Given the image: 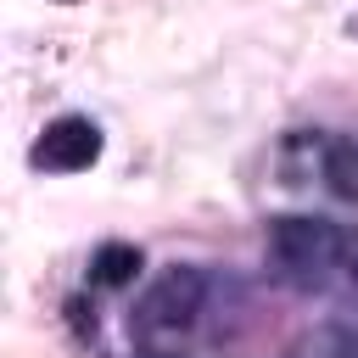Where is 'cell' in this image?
<instances>
[{
  "label": "cell",
  "instance_id": "3957f363",
  "mask_svg": "<svg viewBox=\"0 0 358 358\" xmlns=\"http://www.w3.org/2000/svg\"><path fill=\"white\" fill-rule=\"evenodd\" d=\"M95 157H101V129H95L90 117H78V112L45 123V134L34 140V162L50 168V173H78V168H90Z\"/></svg>",
  "mask_w": 358,
  "mask_h": 358
},
{
  "label": "cell",
  "instance_id": "5b68a950",
  "mask_svg": "<svg viewBox=\"0 0 358 358\" xmlns=\"http://www.w3.org/2000/svg\"><path fill=\"white\" fill-rule=\"evenodd\" d=\"M324 185L341 201H358V140H330L324 145Z\"/></svg>",
  "mask_w": 358,
  "mask_h": 358
},
{
  "label": "cell",
  "instance_id": "52a82bcc",
  "mask_svg": "<svg viewBox=\"0 0 358 358\" xmlns=\"http://www.w3.org/2000/svg\"><path fill=\"white\" fill-rule=\"evenodd\" d=\"M347 34H352V39H358V17H347Z\"/></svg>",
  "mask_w": 358,
  "mask_h": 358
},
{
  "label": "cell",
  "instance_id": "8992f818",
  "mask_svg": "<svg viewBox=\"0 0 358 358\" xmlns=\"http://www.w3.org/2000/svg\"><path fill=\"white\" fill-rule=\"evenodd\" d=\"M324 352H330V358H358V336L330 330V336H324Z\"/></svg>",
  "mask_w": 358,
  "mask_h": 358
},
{
  "label": "cell",
  "instance_id": "7a4b0ae2",
  "mask_svg": "<svg viewBox=\"0 0 358 358\" xmlns=\"http://www.w3.org/2000/svg\"><path fill=\"white\" fill-rule=\"evenodd\" d=\"M201 302H207V274L190 268V263H173V268L134 302V336H145V341L185 336V330L196 324Z\"/></svg>",
  "mask_w": 358,
  "mask_h": 358
},
{
  "label": "cell",
  "instance_id": "277c9868",
  "mask_svg": "<svg viewBox=\"0 0 358 358\" xmlns=\"http://www.w3.org/2000/svg\"><path fill=\"white\" fill-rule=\"evenodd\" d=\"M145 268V257H140V246L134 241H106V246H95V257H90V280L95 285H106V291H123V285H134V274Z\"/></svg>",
  "mask_w": 358,
  "mask_h": 358
},
{
  "label": "cell",
  "instance_id": "6da1fadb",
  "mask_svg": "<svg viewBox=\"0 0 358 358\" xmlns=\"http://www.w3.org/2000/svg\"><path fill=\"white\" fill-rule=\"evenodd\" d=\"M347 246H352V241H347L341 224H330V218L285 213V218L268 224V252H274V263L291 268V274H302V280H319L324 268H336V263L347 257Z\"/></svg>",
  "mask_w": 358,
  "mask_h": 358
}]
</instances>
